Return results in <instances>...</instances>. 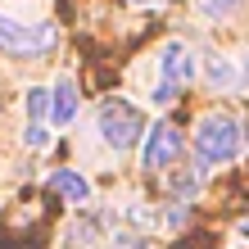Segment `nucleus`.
I'll return each mask as SVG.
<instances>
[{
    "label": "nucleus",
    "mask_w": 249,
    "mask_h": 249,
    "mask_svg": "<svg viewBox=\"0 0 249 249\" xmlns=\"http://www.w3.org/2000/svg\"><path fill=\"white\" fill-rule=\"evenodd\" d=\"M50 95H54V127H68L72 118H77V82L64 72V77H54Z\"/></svg>",
    "instance_id": "423d86ee"
},
{
    "label": "nucleus",
    "mask_w": 249,
    "mask_h": 249,
    "mask_svg": "<svg viewBox=\"0 0 249 249\" xmlns=\"http://www.w3.org/2000/svg\"><path fill=\"white\" fill-rule=\"evenodd\" d=\"M240 77H245V72L231 64V59H213V64H209V82H213V86H236Z\"/></svg>",
    "instance_id": "1a4fd4ad"
},
{
    "label": "nucleus",
    "mask_w": 249,
    "mask_h": 249,
    "mask_svg": "<svg viewBox=\"0 0 249 249\" xmlns=\"http://www.w3.org/2000/svg\"><path fill=\"white\" fill-rule=\"evenodd\" d=\"M131 5H141V9H154V5H163V0H131Z\"/></svg>",
    "instance_id": "f8f14e48"
},
{
    "label": "nucleus",
    "mask_w": 249,
    "mask_h": 249,
    "mask_svg": "<svg viewBox=\"0 0 249 249\" xmlns=\"http://www.w3.org/2000/svg\"><path fill=\"white\" fill-rule=\"evenodd\" d=\"M199 77V59H195V50L186 46V41H168L163 50H159V86L150 91L154 105H172L177 100L181 86H190Z\"/></svg>",
    "instance_id": "f03ea898"
},
{
    "label": "nucleus",
    "mask_w": 249,
    "mask_h": 249,
    "mask_svg": "<svg viewBox=\"0 0 249 249\" xmlns=\"http://www.w3.org/2000/svg\"><path fill=\"white\" fill-rule=\"evenodd\" d=\"M95 131H100V141L109 145V150H131V145H141L145 141V127L141 123V113L127 105V100H105V105L95 109Z\"/></svg>",
    "instance_id": "7ed1b4c3"
},
{
    "label": "nucleus",
    "mask_w": 249,
    "mask_h": 249,
    "mask_svg": "<svg viewBox=\"0 0 249 249\" xmlns=\"http://www.w3.org/2000/svg\"><path fill=\"white\" fill-rule=\"evenodd\" d=\"M181 131L172 127V123H154L150 131H145V141H141V163L150 168V172H168L172 163H177V154H181Z\"/></svg>",
    "instance_id": "39448f33"
},
{
    "label": "nucleus",
    "mask_w": 249,
    "mask_h": 249,
    "mask_svg": "<svg viewBox=\"0 0 249 249\" xmlns=\"http://www.w3.org/2000/svg\"><path fill=\"white\" fill-rule=\"evenodd\" d=\"M50 186L59 190L68 204H86V199H91V181H86L77 168H59V172L50 177Z\"/></svg>",
    "instance_id": "0eeeda50"
},
{
    "label": "nucleus",
    "mask_w": 249,
    "mask_h": 249,
    "mask_svg": "<svg viewBox=\"0 0 249 249\" xmlns=\"http://www.w3.org/2000/svg\"><path fill=\"white\" fill-rule=\"evenodd\" d=\"M27 123H54V95H50V86H32V91H27Z\"/></svg>",
    "instance_id": "6e6552de"
},
{
    "label": "nucleus",
    "mask_w": 249,
    "mask_h": 249,
    "mask_svg": "<svg viewBox=\"0 0 249 249\" xmlns=\"http://www.w3.org/2000/svg\"><path fill=\"white\" fill-rule=\"evenodd\" d=\"M245 0H204V14L209 18H231V14H240Z\"/></svg>",
    "instance_id": "9b49d317"
},
{
    "label": "nucleus",
    "mask_w": 249,
    "mask_h": 249,
    "mask_svg": "<svg viewBox=\"0 0 249 249\" xmlns=\"http://www.w3.org/2000/svg\"><path fill=\"white\" fill-rule=\"evenodd\" d=\"M23 145L27 150H46L50 145V123H27L23 127Z\"/></svg>",
    "instance_id": "9d476101"
},
{
    "label": "nucleus",
    "mask_w": 249,
    "mask_h": 249,
    "mask_svg": "<svg viewBox=\"0 0 249 249\" xmlns=\"http://www.w3.org/2000/svg\"><path fill=\"white\" fill-rule=\"evenodd\" d=\"M245 150V127L231 113H204L195 127V159L204 168H227Z\"/></svg>",
    "instance_id": "f257e3e1"
},
{
    "label": "nucleus",
    "mask_w": 249,
    "mask_h": 249,
    "mask_svg": "<svg viewBox=\"0 0 249 249\" xmlns=\"http://www.w3.org/2000/svg\"><path fill=\"white\" fill-rule=\"evenodd\" d=\"M240 72H245V82H249V54H245V59H240Z\"/></svg>",
    "instance_id": "ddd939ff"
},
{
    "label": "nucleus",
    "mask_w": 249,
    "mask_h": 249,
    "mask_svg": "<svg viewBox=\"0 0 249 249\" xmlns=\"http://www.w3.org/2000/svg\"><path fill=\"white\" fill-rule=\"evenodd\" d=\"M54 46V27H41V23H23V18H9L0 14V50L9 54H36Z\"/></svg>",
    "instance_id": "20e7f679"
}]
</instances>
